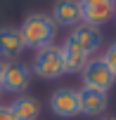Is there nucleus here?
Listing matches in <instances>:
<instances>
[{
    "label": "nucleus",
    "instance_id": "obj_14",
    "mask_svg": "<svg viewBox=\"0 0 116 120\" xmlns=\"http://www.w3.org/2000/svg\"><path fill=\"white\" fill-rule=\"evenodd\" d=\"M0 120H14V115L10 113L7 106H0Z\"/></svg>",
    "mask_w": 116,
    "mask_h": 120
},
{
    "label": "nucleus",
    "instance_id": "obj_12",
    "mask_svg": "<svg viewBox=\"0 0 116 120\" xmlns=\"http://www.w3.org/2000/svg\"><path fill=\"white\" fill-rule=\"evenodd\" d=\"M7 108L14 115V120H38V115H40V106L31 97H17Z\"/></svg>",
    "mask_w": 116,
    "mask_h": 120
},
{
    "label": "nucleus",
    "instance_id": "obj_8",
    "mask_svg": "<svg viewBox=\"0 0 116 120\" xmlns=\"http://www.w3.org/2000/svg\"><path fill=\"white\" fill-rule=\"evenodd\" d=\"M109 106V97L107 92H97V90H88L81 87L78 90V108L83 115H102Z\"/></svg>",
    "mask_w": 116,
    "mask_h": 120
},
{
    "label": "nucleus",
    "instance_id": "obj_9",
    "mask_svg": "<svg viewBox=\"0 0 116 120\" xmlns=\"http://www.w3.org/2000/svg\"><path fill=\"white\" fill-rule=\"evenodd\" d=\"M52 21L54 26H78L81 24V5L78 0H57L52 7Z\"/></svg>",
    "mask_w": 116,
    "mask_h": 120
},
{
    "label": "nucleus",
    "instance_id": "obj_7",
    "mask_svg": "<svg viewBox=\"0 0 116 120\" xmlns=\"http://www.w3.org/2000/svg\"><path fill=\"white\" fill-rule=\"evenodd\" d=\"M59 52H62V61H64V73H81L85 68V64L92 59L85 49H81L69 38L59 45Z\"/></svg>",
    "mask_w": 116,
    "mask_h": 120
},
{
    "label": "nucleus",
    "instance_id": "obj_3",
    "mask_svg": "<svg viewBox=\"0 0 116 120\" xmlns=\"http://www.w3.org/2000/svg\"><path fill=\"white\" fill-rule=\"evenodd\" d=\"M81 5V24L85 26H104L116 17V3L111 0H78Z\"/></svg>",
    "mask_w": 116,
    "mask_h": 120
},
{
    "label": "nucleus",
    "instance_id": "obj_6",
    "mask_svg": "<svg viewBox=\"0 0 116 120\" xmlns=\"http://www.w3.org/2000/svg\"><path fill=\"white\" fill-rule=\"evenodd\" d=\"M31 82V71L19 64V61H12V64H5V73H3V92H10V94H21L26 92Z\"/></svg>",
    "mask_w": 116,
    "mask_h": 120
},
{
    "label": "nucleus",
    "instance_id": "obj_4",
    "mask_svg": "<svg viewBox=\"0 0 116 120\" xmlns=\"http://www.w3.org/2000/svg\"><path fill=\"white\" fill-rule=\"evenodd\" d=\"M81 80H83V87L97 90V92H109L114 87V82H116V78L104 66L102 59H90L85 64V68L81 71Z\"/></svg>",
    "mask_w": 116,
    "mask_h": 120
},
{
    "label": "nucleus",
    "instance_id": "obj_16",
    "mask_svg": "<svg viewBox=\"0 0 116 120\" xmlns=\"http://www.w3.org/2000/svg\"><path fill=\"white\" fill-rule=\"evenodd\" d=\"M104 120H116V118H104Z\"/></svg>",
    "mask_w": 116,
    "mask_h": 120
},
{
    "label": "nucleus",
    "instance_id": "obj_2",
    "mask_svg": "<svg viewBox=\"0 0 116 120\" xmlns=\"http://www.w3.org/2000/svg\"><path fill=\"white\" fill-rule=\"evenodd\" d=\"M33 73L43 80H57L64 75V61H62V52L57 45H47L36 52L33 59Z\"/></svg>",
    "mask_w": 116,
    "mask_h": 120
},
{
    "label": "nucleus",
    "instance_id": "obj_11",
    "mask_svg": "<svg viewBox=\"0 0 116 120\" xmlns=\"http://www.w3.org/2000/svg\"><path fill=\"white\" fill-rule=\"evenodd\" d=\"M24 40H21V33L17 26H3L0 28V56L3 59H14L21 56L24 52Z\"/></svg>",
    "mask_w": 116,
    "mask_h": 120
},
{
    "label": "nucleus",
    "instance_id": "obj_1",
    "mask_svg": "<svg viewBox=\"0 0 116 120\" xmlns=\"http://www.w3.org/2000/svg\"><path fill=\"white\" fill-rule=\"evenodd\" d=\"M21 40H24V47H31V49H43L47 45H52L54 40V33H57V26L52 21L50 14H43V12H31L24 21H21Z\"/></svg>",
    "mask_w": 116,
    "mask_h": 120
},
{
    "label": "nucleus",
    "instance_id": "obj_13",
    "mask_svg": "<svg viewBox=\"0 0 116 120\" xmlns=\"http://www.w3.org/2000/svg\"><path fill=\"white\" fill-rule=\"evenodd\" d=\"M99 59L104 61V66H107V68L111 71V75L116 78V40H114V42H111V45H109V47L104 49V54H102Z\"/></svg>",
    "mask_w": 116,
    "mask_h": 120
},
{
    "label": "nucleus",
    "instance_id": "obj_17",
    "mask_svg": "<svg viewBox=\"0 0 116 120\" xmlns=\"http://www.w3.org/2000/svg\"><path fill=\"white\" fill-rule=\"evenodd\" d=\"M111 3H116V0H111Z\"/></svg>",
    "mask_w": 116,
    "mask_h": 120
},
{
    "label": "nucleus",
    "instance_id": "obj_5",
    "mask_svg": "<svg viewBox=\"0 0 116 120\" xmlns=\"http://www.w3.org/2000/svg\"><path fill=\"white\" fill-rule=\"evenodd\" d=\"M50 111L62 120L76 118L81 113V108H78V90H71V87L54 90L50 94Z\"/></svg>",
    "mask_w": 116,
    "mask_h": 120
},
{
    "label": "nucleus",
    "instance_id": "obj_10",
    "mask_svg": "<svg viewBox=\"0 0 116 120\" xmlns=\"http://www.w3.org/2000/svg\"><path fill=\"white\" fill-rule=\"evenodd\" d=\"M69 40H71V42H76L81 49H85L90 56L102 47V33H99V28H95V26H85V24L74 26V31H71Z\"/></svg>",
    "mask_w": 116,
    "mask_h": 120
},
{
    "label": "nucleus",
    "instance_id": "obj_15",
    "mask_svg": "<svg viewBox=\"0 0 116 120\" xmlns=\"http://www.w3.org/2000/svg\"><path fill=\"white\" fill-rule=\"evenodd\" d=\"M3 73H5V64L0 61V92H3Z\"/></svg>",
    "mask_w": 116,
    "mask_h": 120
}]
</instances>
